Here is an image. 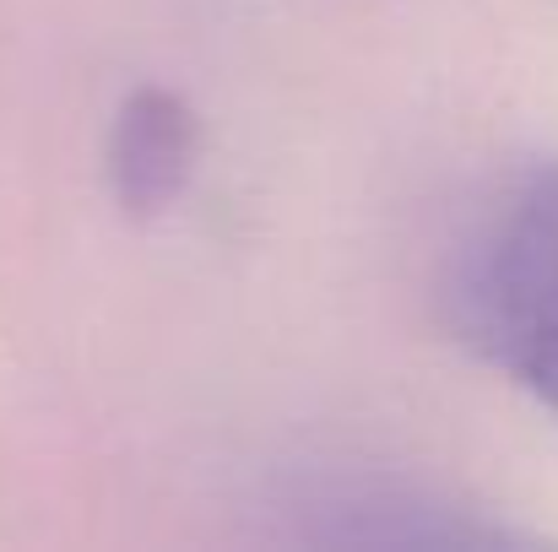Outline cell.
I'll return each instance as SVG.
<instances>
[{
	"mask_svg": "<svg viewBox=\"0 0 558 552\" xmlns=\"http://www.w3.org/2000/svg\"><path fill=\"white\" fill-rule=\"evenodd\" d=\"M445 331L558 417V158L494 180L439 255Z\"/></svg>",
	"mask_w": 558,
	"mask_h": 552,
	"instance_id": "1",
	"label": "cell"
},
{
	"mask_svg": "<svg viewBox=\"0 0 558 552\" xmlns=\"http://www.w3.org/2000/svg\"><path fill=\"white\" fill-rule=\"evenodd\" d=\"M195 152H201V125L174 87L147 82L125 93L104 136V174L114 206L136 222L169 217L195 180Z\"/></svg>",
	"mask_w": 558,
	"mask_h": 552,
	"instance_id": "3",
	"label": "cell"
},
{
	"mask_svg": "<svg viewBox=\"0 0 558 552\" xmlns=\"http://www.w3.org/2000/svg\"><path fill=\"white\" fill-rule=\"evenodd\" d=\"M310 520V542H396V548H494L521 542V531L488 520L456 493L401 477L390 466H315L282 499Z\"/></svg>",
	"mask_w": 558,
	"mask_h": 552,
	"instance_id": "2",
	"label": "cell"
}]
</instances>
